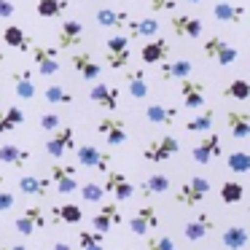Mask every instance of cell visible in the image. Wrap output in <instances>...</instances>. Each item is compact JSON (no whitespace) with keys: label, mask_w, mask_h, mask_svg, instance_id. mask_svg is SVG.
I'll return each instance as SVG.
<instances>
[{"label":"cell","mask_w":250,"mask_h":250,"mask_svg":"<svg viewBox=\"0 0 250 250\" xmlns=\"http://www.w3.org/2000/svg\"><path fill=\"white\" fill-rule=\"evenodd\" d=\"M119 223H121V207H119V202H116V199H105L103 205H100V210L94 212V218H92L94 231L108 234L110 229L119 226Z\"/></svg>","instance_id":"5"},{"label":"cell","mask_w":250,"mask_h":250,"mask_svg":"<svg viewBox=\"0 0 250 250\" xmlns=\"http://www.w3.org/2000/svg\"><path fill=\"white\" fill-rule=\"evenodd\" d=\"M0 250H27V248L22 242H17V245H6V248H0Z\"/></svg>","instance_id":"52"},{"label":"cell","mask_w":250,"mask_h":250,"mask_svg":"<svg viewBox=\"0 0 250 250\" xmlns=\"http://www.w3.org/2000/svg\"><path fill=\"white\" fill-rule=\"evenodd\" d=\"M97 132L105 137L108 146H121V143H126V126L119 116H105V119H100Z\"/></svg>","instance_id":"11"},{"label":"cell","mask_w":250,"mask_h":250,"mask_svg":"<svg viewBox=\"0 0 250 250\" xmlns=\"http://www.w3.org/2000/svg\"><path fill=\"white\" fill-rule=\"evenodd\" d=\"M119 97H121V92L116 86H108V83H94V86L89 89V100L97 103L100 108H105V110L119 108Z\"/></svg>","instance_id":"17"},{"label":"cell","mask_w":250,"mask_h":250,"mask_svg":"<svg viewBox=\"0 0 250 250\" xmlns=\"http://www.w3.org/2000/svg\"><path fill=\"white\" fill-rule=\"evenodd\" d=\"M19 191L24 196H35V199H43L51 191V178H35V175H24L19 178Z\"/></svg>","instance_id":"20"},{"label":"cell","mask_w":250,"mask_h":250,"mask_svg":"<svg viewBox=\"0 0 250 250\" xmlns=\"http://www.w3.org/2000/svg\"><path fill=\"white\" fill-rule=\"evenodd\" d=\"M205 54H207V60H212V62H218V65H231V62H237V57H239V51L234 49V46H229L223 38H218V35H212V38H207L205 41Z\"/></svg>","instance_id":"6"},{"label":"cell","mask_w":250,"mask_h":250,"mask_svg":"<svg viewBox=\"0 0 250 250\" xmlns=\"http://www.w3.org/2000/svg\"><path fill=\"white\" fill-rule=\"evenodd\" d=\"M169 188V178L167 175H151V178H146L140 183V194L143 196H148V199H151V196H162L164 191Z\"/></svg>","instance_id":"35"},{"label":"cell","mask_w":250,"mask_h":250,"mask_svg":"<svg viewBox=\"0 0 250 250\" xmlns=\"http://www.w3.org/2000/svg\"><path fill=\"white\" fill-rule=\"evenodd\" d=\"M207 194H210V180L196 175V178L186 180V183L178 188L175 202H178V205H186V207H194V205H199Z\"/></svg>","instance_id":"3"},{"label":"cell","mask_w":250,"mask_h":250,"mask_svg":"<svg viewBox=\"0 0 250 250\" xmlns=\"http://www.w3.org/2000/svg\"><path fill=\"white\" fill-rule=\"evenodd\" d=\"M43 97L49 100L51 105H70V103H73V94L67 92L65 86H57V83H51V86L46 89Z\"/></svg>","instance_id":"40"},{"label":"cell","mask_w":250,"mask_h":250,"mask_svg":"<svg viewBox=\"0 0 250 250\" xmlns=\"http://www.w3.org/2000/svg\"><path fill=\"white\" fill-rule=\"evenodd\" d=\"M223 97H231V100H248L250 97V83L245 78H237L231 81L226 89H223Z\"/></svg>","instance_id":"39"},{"label":"cell","mask_w":250,"mask_h":250,"mask_svg":"<svg viewBox=\"0 0 250 250\" xmlns=\"http://www.w3.org/2000/svg\"><path fill=\"white\" fill-rule=\"evenodd\" d=\"M0 183H3V172H0Z\"/></svg>","instance_id":"55"},{"label":"cell","mask_w":250,"mask_h":250,"mask_svg":"<svg viewBox=\"0 0 250 250\" xmlns=\"http://www.w3.org/2000/svg\"><path fill=\"white\" fill-rule=\"evenodd\" d=\"M180 97H183V103H186V108H188V110H202V108H205V103H207L205 86H202L199 81H188V78H183Z\"/></svg>","instance_id":"18"},{"label":"cell","mask_w":250,"mask_h":250,"mask_svg":"<svg viewBox=\"0 0 250 250\" xmlns=\"http://www.w3.org/2000/svg\"><path fill=\"white\" fill-rule=\"evenodd\" d=\"M3 62H6V54H3V51H0V65H3Z\"/></svg>","instance_id":"53"},{"label":"cell","mask_w":250,"mask_h":250,"mask_svg":"<svg viewBox=\"0 0 250 250\" xmlns=\"http://www.w3.org/2000/svg\"><path fill=\"white\" fill-rule=\"evenodd\" d=\"M67 6H70L67 0H38L35 11H38L41 19H54V17H60V14H65Z\"/></svg>","instance_id":"36"},{"label":"cell","mask_w":250,"mask_h":250,"mask_svg":"<svg viewBox=\"0 0 250 250\" xmlns=\"http://www.w3.org/2000/svg\"><path fill=\"white\" fill-rule=\"evenodd\" d=\"M81 199L83 202H92V205H97V202L105 199V188L100 183H94V180H89V183L81 186Z\"/></svg>","instance_id":"43"},{"label":"cell","mask_w":250,"mask_h":250,"mask_svg":"<svg viewBox=\"0 0 250 250\" xmlns=\"http://www.w3.org/2000/svg\"><path fill=\"white\" fill-rule=\"evenodd\" d=\"M226 124H229V135L237 137V140H245L250 135V116L245 110H229Z\"/></svg>","instance_id":"25"},{"label":"cell","mask_w":250,"mask_h":250,"mask_svg":"<svg viewBox=\"0 0 250 250\" xmlns=\"http://www.w3.org/2000/svg\"><path fill=\"white\" fill-rule=\"evenodd\" d=\"M126 89H129V94L135 100H143V97H148V81H146V73H143V67L140 70H126Z\"/></svg>","instance_id":"32"},{"label":"cell","mask_w":250,"mask_h":250,"mask_svg":"<svg viewBox=\"0 0 250 250\" xmlns=\"http://www.w3.org/2000/svg\"><path fill=\"white\" fill-rule=\"evenodd\" d=\"M188 3H202V0H188Z\"/></svg>","instance_id":"54"},{"label":"cell","mask_w":250,"mask_h":250,"mask_svg":"<svg viewBox=\"0 0 250 250\" xmlns=\"http://www.w3.org/2000/svg\"><path fill=\"white\" fill-rule=\"evenodd\" d=\"M24 215H27L30 221L35 223V229H43L46 223H49V221H46V212H43V207H38V205H30L27 210H24Z\"/></svg>","instance_id":"44"},{"label":"cell","mask_w":250,"mask_h":250,"mask_svg":"<svg viewBox=\"0 0 250 250\" xmlns=\"http://www.w3.org/2000/svg\"><path fill=\"white\" fill-rule=\"evenodd\" d=\"M229 169L231 172H237V175H245V172H250V153H245V151H237V153H229Z\"/></svg>","instance_id":"41"},{"label":"cell","mask_w":250,"mask_h":250,"mask_svg":"<svg viewBox=\"0 0 250 250\" xmlns=\"http://www.w3.org/2000/svg\"><path fill=\"white\" fill-rule=\"evenodd\" d=\"M167 54H169V43L164 38H156V35L143 46V62L146 65H159L162 60H167Z\"/></svg>","instance_id":"23"},{"label":"cell","mask_w":250,"mask_h":250,"mask_svg":"<svg viewBox=\"0 0 250 250\" xmlns=\"http://www.w3.org/2000/svg\"><path fill=\"white\" fill-rule=\"evenodd\" d=\"M49 250H73V248H70L67 242H57V245H51Z\"/></svg>","instance_id":"51"},{"label":"cell","mask_w":250,"mask_h":250,"mask_svg":"<svg viewBox=\"0 0 250 250\" xmlns=\"http://www.w3.org/2000/svg\"><path fill=\"white\" fill-rule=\"evenodd\" d=\"M51 221H54V223H70V226H76V223L83 221V210H81L78 205L65 202V205H57L54 210H51Z\"/></svg>","instance_id":"29"},{"label":"cell","mask_w":250,"mask_h":250,"mask_svg":"<svg viewBox=\"0 0 250 250\" xmlns=\"http://www.w3.org/2000/svg\"><path fill=\"white\" fill-rule=\"evenodd\" d=\"M30 156L33 153L27 151V148H19V146H0V162L3 164H11V167H24V164L30 162Z\"/></svg>","instance_id":"31"},{"label":"cell","mask_w":250,"mask_h":250,"mask_svg":"<svg viewBox=\"0 0 250 250\" xmlns=\"http://www.w3.org/2000/svg\"><path fill=\"white\" fill-rule=\"evenodd\" d=\"M38 126L43 132H54L57 126H62V119H60V113H43L38 119Z\"/></svg>","instance_id":"46"},{"label":"cell","mask_w":250,"mask_h":250,"mask_svg":"<svg viewBox=\"0 0 250 250\" xmlns=\"http://www.w3.org/2000/svg\"><path fill=\"white\" fill-rule=\"evenodd\" d=\"M51 183L57 186V191H60L62 196H67V194H73V191H78L76 167H73V164H62L60 159H57V164L51 167Z\"/></svg>","instance_id":"9"},{"label":"cell","mask_w":250,"mask_h":250,"mask_svg":"<svg viewBox=\"0 0 250 250\" xmlns=\"http://www.w3.org/2000/svg\"><path fill=\"white\" fill-rule=\"evenodd\" d=\"M212 17L218 22H226V24H239L245 19V6H237V3H215L212 6Z\"/></svg>","instance_id":"24"},{"label":"cell","mask_w":250,"mask_h":250,"mask_svg":"<svg viewBox=\"0 0 250 250\" xmlns=\"http://www.w3.org/2000/svg\"><path fill=\"white\" fill-rule=\"evenodd\" d=\"M103 188H105V194H113V199H119V202H126L135 194V186L129 183V178L124 172H108Z\"/></svg>","instance_id":"12"},{"label":"cell","mask_w":250,"mask_h":250,"mask_svg":"<svg viewBox=\"0 0 250 250\" xmlns=\"http://www.w3.org/2000/svg\"><path fill=\"white\" fill-rule=\"evenodd\" d=\"M14 229H17V231L22 234V237H33V234H35V223L30 221L27 215L17 218V221H14Z\"/></svg>","instance_id":"47"},{"label":"cell","mask_w":250,"mask_h":250,"mask_svg":"<svg viewBox=\"0 0 250 250\" xmlns=\"http://www.w3.org/2000/svg\"><path fill=\"white\" fill-rule=\"evenodd\" d=\"M212 121H215V113L207 108V110H202L199 116H194V119L186 121V129H188V132H207L212 126Z\"/></svg>","instance_id":"38"},{"label":"cell","mask_w":250,"mask_h":250,"mask_svg":"<svg viewBox=\"0 0 250 250\" xmlns=\"http://www.w3.org/2000/svg\"><path fill=\"white\" fill-rule=\"evenodd\" d=\"M24 124V110L11 105V108H3L0 110V135H8L14 132V126Z\"/></svg>","instance_id":"34"},{"label":"cell","mask_w":250,"mask_h":250,"mask_svg":"<svg viewBox=\"0 0 250 250\" xmlns=\"http://www.w3.org/2000/svg\"><path fill=\"white\" fill-rule=\"evenodd\" d=\"M221 242H223V248H229V250H242L245 242H248V229L234 223V226H229L226 231H223Z\"/></svg>","instance_id":"33"},{"label":"cell","mask_w":250,"mask_h":250,"mask_svg":"<svg viewBox=\"0 0 250 250\" xmlns=\"http://www.w3.org/2000/svg\"><path fill=\"white\" fill-rule=\"evenodd\" d=\"M212 226H215V221H212L207 212H202V215H196L194 221H188L183 226V234H186V239L188 242H199V239H205L207 234L212 231Z\"/></svg>","instance_id":"19"},{"label":"cell","mask_w":250,"mask_h":250,"mask_svg":"<svg viewBox=\"0 0 250 250\" xmlns=\"http://www.w3.org/2000/svg\"><path fill=\"white\" fill-rule=\"evenodd\" d=\"M146 119L151 121V124H175V119H178V108H172V105H148L146 108Z\"/></svg>","instance_id":"30"},{"label":"cell","mask_w":250,"mask_h":250,"mask_svg":"<svg viewBox=\"0 0 250 250\" xmlns=\"http://www.w3.org/2000/svg\"><path fill=\"white\" fill-rule=\"evenodd\" d=\"M169 27L178 38H199L202 35V19L188 17V14H175L169 19Z\"/></svg>","instance_id":"16"},{"label":"cell","mask_w":250,"mask_h":250,"mask_svg":"<svg viewBox=\"0 0 250 250\" xmlns=\"http://www.w3.org/2000/svg\"><path fill=\"white\" fill-rule=\"evenodd\" d=\"M11 86H14V94L17 97H22V100H33L35 97V76H33V70H17V73H11Z\"/></svg>","instance_id":"21"},{"label":"cell","mask_w":250,"mask_h":250,"mask_svg":"<svg viewBox=\"0 0 250 250\" xmlns=\"http://www.w3.org/2000/svg\"><path fill=\"white\" fill-rule=\"evenodd\" d=\"M221 151H223L221 135H215V132L207 129V132H205V137H202V140L194 146L191 156H194V162H196V164H207V162H212L215 156H221Z\"/></svg>","instance_id":"7"},{"label":"cell","mask_w":250,"mask_h":250,"mask_svg":"<svg viewBox=\"0 0 250 250\" xmlns=\"http://www.w3.org/2000/svg\"><path fill=\"white\" fill-rule=\"evenodd\" d=\"M162 223V218H159V210L153 205H143L140 210L132 215V221H129V231L132 234H137V237H146L148 231H153V229Z\"/></svg>","instance_id":"8"},{"label":"cell","mask_w":250,"mask_h":250,"mask_svg":"<svg viewBox=\"0 0 250 250\" xmlns=\"http://www.w3.org/2000/svg\"><path fill=\"white\" fill-rule=\"evenodd\" d=\"M83 41V24L78 22V19H67V22H62L60 33H57V43H60V49H78Z\"/></svg>","instance_id":"15"},{"label":"cell","mask_w":250,"mask_h":250,"mask_svg":"<svg viewBox=\"0 0 250 250\" xmlns=\"http://www.w3.org/2000/svg\"><path fill=\"white\" fill-rule=\"evenodd\" d=\"M70 62L76 67V73L83 78V81H100V62L94 60L89 51H73L70 54Z\"/></svg>","instance_id":"13"},{"label":"cell","mask_w":250,"mask_h":250,"mask_svg":"<svg viewBox=\"0 0 250 250\" xmlns=\"http://www.w3.org/2000/svg\"><path fill=\"white\" fill-rule=\"evenodd\" d=\"M126 27H129V35H126V38H153V35L159 33V27H162V24L156 22V19H132L129 17V22H126Z\"/></svg>","instance_id":"28"},{"label":"cell","mask_w":250,"mask_h":250,"mask_svg":"<svg viewBox=\"0 0 250 250\" xmlns=\"http://www.w3.org/2000/svg\"><path fill=\"white\" fill-rule=\"evenodd\" d=\"M245 196V186L239 180H226L221 186V202L223 205H237L239 199Z\"/></svg>","instance_id":"37"},{"label":"cell","mask_w":250,"mask_h":250,"mask_svg":"<svg viewBox=\"0 0 250 250\" xmlns=\"http://www.w3.org/2000/svg\"><path fill=\"white\" fill-rule=\"evenodd\" d=\"M14 194H8V191H3V194H0V212H8L14 207Z\"/></svg>","instance_id":"50"},{"label":"cell","mask_w":250,"mask_h":250,"mask_svg":"<svg viewBox=\"0 0 250 250\" xmlns=\"http://www.w3.org/2000/svg\"><path fill=\"white\" fill-rule=\"evenodd\" d=\"M146 250H175V242L169 237H148Z\"/></svg>","instance_id":"45"},{"label":"cell","mask_w":250,"mask_h":250,"mask_svg":"<svg viewBox=\"0 0 250 250\" xmlns=\"http://www.w3.org/2000/svg\"><path fill=\"white\" fill-rule=\"evenodd\" d=\"M76 148V129L73 126H57L51 132V137L46 140V153L54 159H62L65 153H70Z\"/></svg>","instance_id":"4"},{"label":"cell","mask_w":250,"mask_h":250,"mask_svg":"<svg viewBox=\"0 0 250 250\" xmlns=\"http://www.w3.org/2000/svg\"><path fill=\"white\" fill-rule=\"evenodd\" d=\"M103 237L100 231H81L78 234V248L81 250H103Z\"/></svg>","instance_id":"42"},{"label":"cell","mask_w":250,"mask_h":250,"mask_svg":"<svg viewBox=\"0 0 250 250\" xmlns=\"http://www.w3.org/2000/svg\"><path fill=\"white\" fill-rule=\"evenodd\" d=\"M3 43H6L8 49H17V51H30L35 41L30 38L27 33H24V27H17V24H11V27L3 30Z\"/></svg>","instance_id":"22"},{"label":"cell","mask_w":250,"mask_h":250,"mask_svg":"<svg viewBox=\"0 0 250 250\" xmlns=\"http://www.w3.org/2000/svg\"><path fill=\"white\" fill-rule=\"evenodd\" d=\"M178 0H151V11H172Z\"/></svg>","instance_id":"48"},{"label":"cell","mask_w":250,"mask_h":250,"mask_svg":"<svg viewBox=\"0 0 250 250\" xmlns=\"http://www.w3.org/2000/svg\"><path fill=\"white\" fill-rule=\"evenodd\" d=\"M94 22H97L100 27L121 30V27H126V22H129V14H126V11H116V8H100V11L94 14Z\"/></svg>","instance_id":"26"},{"label":"cell","mask_w":250,"mask_h":250,"mask_svg":"<svg viewBox=\"0 0 250 250\" xmlns=\"http://www.w3.org/2000/svg\"><path fill=\"white\" fill-rule=\"evenodd\" d=\"M129 57H132V49L126 35H113V38L105 41V62H108L110 70H126Z\"/></svg>","instance_id":"1"},{"label":"cell","mask_w":250,"mask_h":250,"mask_svg":"<svg viewBox=\"0 0 250 250\" xmlns=\"http://www.w3.org/2000/svg\"><path fill=\"white\" fill-rule=\"evenodd\" d=\"M30 54H33L35 67L41 70V76H54V73H60V60H57V49H49V46H35V43H33Z\"/></svg>","instance_id":"14"},{"label":"cell","mask_w":250,"mask_h":250,"mask_svg":"<svg viewBox=\"0 0 250 250\" xmlns=\"http://www.w3.org/2000/svg\"><path fill=\"white\" fill-rule=\"evenodd\" d=\"M14 11H17V6L11 0H0V19H11Z\"/></svg>","instance_id":"49"},{"label":"cell","mask_w":250,"mask_h":250,"mask_svg":"<svg viewBox=\"0 0 250 250\" xmlns=\"http://www.w3.org/2000/svg\"><path fill=\"white\" fill-rule=\"evenodd\" d=\"M194 65L188 60H172V62H164L162 60V78L164 81H183V78L191 76Z\"/></svg>","instance_id":"27"},{"label":"cell","mask_w":250,"mask_h":250,"mask_svg":"<svg viewBox=\"0 0 250 250\" xmlns=\"http://www.w3.org/2000/svg\"><path fill=\"white\" fill-rule=\"evenodd\" d=\"M178 151H180L178 137L164 135V137H156V140H151L146 148H143V159H146L148 164H162V162H167V159H172Z\"/></svg>","instance_id":"2"},{"label":"cell","mask_w":250,"mask_h":250,"mask_svg":"<svg viewBox=\"0 0 250 250\" xmlns=\"http://www.w3.org/2000/svg\"><path fill=\"white\" fill-rule=\"evenodd\" d=\"M73 151L78 153V164H81V167L108 172V167H110V153L100 151L97 146H78V148H73Z\"/></svg>","instance_id":"10"}]
</instances>
